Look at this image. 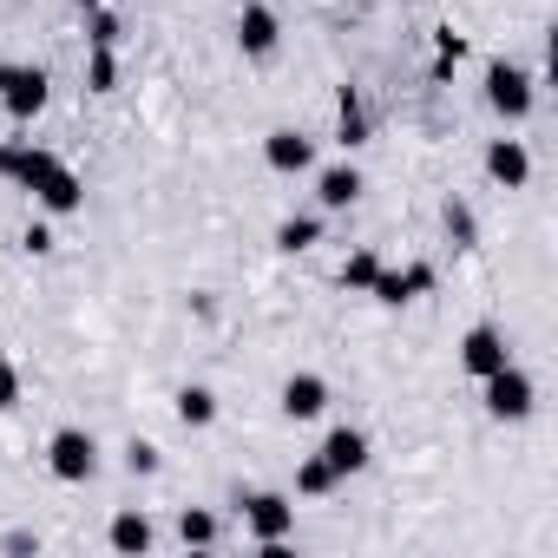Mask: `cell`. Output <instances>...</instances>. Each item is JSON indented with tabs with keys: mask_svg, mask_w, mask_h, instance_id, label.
<instances>
[{
	"mask_svg": "<svg viewBox=\"0 0 558 558\" xmlns=\"http://www.w3.org/2000/svg\"><path fill=\"white\" fill-rule=\"evenodd\" d=\"M329 401H336V388H329V375H316V368H296L283 388H276V408H283V421H323L329 414Z\"/></svg>",
	"mask_w": 558,
	"mask_h": 558,
	"instance_id": "9c48e42d",
	"label": "cell"
},
{
	"mask_svg": "<svg viewBox=\"0 0 558 558\" xmlns=\"http://www.w3.org/2000/svg\"><path fill=\"white\" fill-rule=\"evenodd\" d=\"M53 165H60V151H53V145H40V138H0V184L34 191Z\"/></svg>",
	"mask_w": 558,
	"mask_h": 558,
	"instance_id": "ba28073f",
	"label": "cell"
},
{
	"mask_svg": "<svg viewBox=\"0 0 558 558\" xmlns=\"http://www.w3.org/2000/svg\"><path fill=\"white\" fill-rule=\"evenodd\" d=\"M21 250H27V256H53V250H60V236H53V217L27 223V230H21Z\"/></svg>",
	"mask_w": 558,
	"mask_h": 558,
	"instance_id": "f1b7e54d",
	"label": "cell"
},
{
	"mask_svg": "<svg viewBox=\"0 0 558 558\" xmlns=\"http://www.w3.org/2000/svg\"><path fill=\"white\" fill-rule=\"evenodd\" d=\"M480 165H486V178H493L499 191H525V184H532V151H525L519 138H486Z\"/></svg>",
	"mask_w": 558,
	"mask_h": 558,
	"instance_id": "5bb4252c",
	"label": "cell"
},
{
	"mask_svg": "<svg viewBox=\"0 0 558 558\" xmlns=\"http://www.w3.org/2000/svg\"><path fill=\"white\" fill-rule=\"evenodd\" d=\"M171 414H178V427L210 434V427H217V414H223V395H217L210 381H184V388L171 395Z\"/></svg>",
	"mask_w": 558,
	"mask_h": 558,
	"instance_id": "9a60e30c",
	"label": "cell"
},
{
	"mask_svg": "<svg viewBox=\"0 0 558 558\" xmlns=\"http://www.w3.org/2000/svg\"><path fill=\"white\" fill-rule=\"evenodd\" d=\"M401 276H408V296L421 303V296H434L440 290V269L427 263V256H414V263H401Z\"/></svg>",
	"mask_w": 558,
	"mask_h": 558,
	"instance_id": "83f0119b",
	"label": "cell"
},
{
	"mask_svg": "<svg viewBox=\"0 0 558 558\" xmlns=\"http://www.w3.org/2000/svg\"><path fill=\"white\" fill-rule=\"evenodd\" d=\"M119 80H125L119 47H86V60H80V86H86L93 99H112V93H119Z\"/></svg>",
	"mask_w": 558,
	"mask_h": 558,
	"instance_id": "ffe728a7",
	"label": "cell"
},
{
	"mask_svg": "<svg viewBox=\"0 0 558 558\" xmlns=\"http://www.w3.org/2000/svg\"><path fill=\"white\" fill-rule=\"evenodd\" d=\"M538 66H519V60H493L486 66V80H480V99H486V112L493 119H506V125H519V119H532V106H538Z\"/></svg>",
	"mask_w": 558,
	"mask_h": 558,
	"instance_id": "7a4b0ae2",
	"label": "cell"
},
{
	"mask_svg": "<svg viewBox=\"0 0 558 558\" xmlns=\"http://www.w3.org/2000/svg\"><path fill=\"white\" fill-rule=\"evenodd\" d=\"M368 303H381V310H408V303H414V296H408V276H401L395 263H381V276H375Z\"/></svg>",
	"mask_w": 558,
	"mask_h": 558,
	"instance_id": "484cf974",
	"label": "cell"
},
{
	"mask_svg": "<svg viewBox=\"0 0 558 558\" xmlns=\"http://www.w3.org/2000/svg\"><path fill=\"white\" fill-rule=\"evenodd\" d=\"M480 408H486V421H499V427H525V421L538 414V381H532L519 362H506V368H493V375L480 381Z\"/></svg>",
	"mask_w": 558,
	"mask_h": 558,
	"instance_id": "3957f363",
	"label": "cell"
},
{
	"mask_svg": "<svg viewBox=\"0 0 558 558\" xmlns=\"http://www.w3.org/2000/svg\"><path fill=\"white\" fill-rule=\"evenodd\" d=\"M362 191H368V178H362V165H349V158L316 171V210H323V217L355 210V204H362Z\"/></svg>",
	"mask_w": 558,
	"mask_h": 558,
	"instance_id": "7c38bea8",
	"label": "cell"
},
{
	"mask_svg": "<svg viewBox=\"0 0 558 558\" xmlns=\"http://www.w3.org/2000/svg\"><path fill=\"white\" fill-rule=\"evenodd\" d=\"M316 453H323V460L342 473V486H349L355 473H368V460H375V440H368V427H329Z\"/></svg>",
	"mask_w": 558,
	"mask_h": 558,
	"instance_id": "4fadbf2b",
	"label": "cell"
},
{
	"mask_svg": "<svg viewBox=\"0 0 558 558\" xmlns=\"http://www.w3.org/2000/svg\"><path fill=\"white\" fill-rule=\"evenodd\" d=\"M230 40L243 60H276V47H283V14L269 8V0H243L236 21H230Z\"/></svg>",
	"mask_w": 558,
	"mask_h": 558,
	"instance_id": "8992f818",
	"label": "cell"
},
{
	"mask_svg": "<svg viewBox=\"0 0 558 558\" xmlns=\"http://www.w3.org/2000/svg\"><path fill=\"white\" fill-rule=\"evenodd\" d=\"M73 8H80V14H86V8H119V0H73Z\"/></svg>",
	"mask_w": 558,
	"mask_h": 558,
	"instance_id": "4dcf8cb0",
	"label": "cell"
},
{
	"mask_svg": "<svg viewBox=\"0 0 558 558\" xmlns=\"http://www.w3.org/2000/svg\"><path fill=\"white\" fill-rule=\"evenodd\" d=\"M375 276H381V250H375V243H362V250H349V256H342L336 290H342V296H368V290H375Z\"/></svg>",
	"mask_w": 558,
	"mask_h": 558,
	"instance_id": "44dd1931",
	"label": "cell"
},
{
	"mask_svg": "<svg viewBox=\"0 0 558 558\" xmlns=\"http://www.w3.org/2000/svg\"><path fill=\"white\" fill-rule=\"evenodd\" d=\"M106 545H112V551H125V558H145V551L158 545V532H151L145 506H119V512L106 519Z\"/></svg>",
	"mask_w": 558,
	"mask_h": 558,
	"instance_id": "2e32d148",
	"label": "cell"
},
{
	"mask_svg": "<svg viewBox=\"0 0 558 558\" xmlns=\"http://www.w3.org/2000/svg\"><path fill=\"white\" fill-rule=\"evenodd\" d=\"M0 551H40V532H34V525H14V532H0Z\"/></svg>",
	"mask_w": 558,
	"mask_h": 558,
	"instance_id": "f546056e",
	"label": "cell"
},
{
	"mask_svg": "<svg viewBox=\"0 0 558 558\" xmlns=\"http://www.w3.org/2000/svg\"><path fill=\"white\" fill-rule=\"evenodd\" d=\"M263 165H269L276 178H303V171H316V132H303V125H276V132H263Z\"/></svg>",
	"mask_w": 558,
	"mask_h": 558,
	"instance_id": "30bf717a",
	"label": "cell"
},
{
	"mask_svg": "<svg viewBox=\"0 0 558 558\" xmlns=\"http://www.w3.org/2000/svg\"><path fill=\"white\" fill-rule=\"evenodd\" d=\"M368 138H375V119H368V99H362L355 86H342V93H336V145H342V151H362Z\"/></svg>",
	"mask_w": 558,
	"mask_h": 558,
	"instance_id": "e0dca14e",
	"label": "cell"
},
{
	"mask_svg": "<svg viewBox=\"0 0 558 558\" xmlns=\"http://www.w3.org/2000/svg\"><path fill=\"white\" fill-rule=\"evenodd\" d=\"M21 401H27V368L14 355H0V414H14Z\"/></svg>",
	"mask_w": 558,
	"mask_h": 558,
	"instance_id": "4316f807",
	"label": "cell"
},
{
	"mask_svg": "<svg viewBox=\"0 0 558 558\" xmlns=\"http://www.w3.org/2000/svg\"><path fill=\"white\" fill-rule=\"evenodd\" d=\"M453 362H460V375H466V381H486L493 368H506V362H512V336H506L499 323H473V329L460 336Z\"/></svg>",
	"mask_w": 558,
	"mask_h": 558,
	"instance_id": "52a82bcc",
	"label": "cell"
},
{
	"mask_svg": "<svg viewBox=\"0 0 558 558\" xmlns=\"http://www.w3.org/2000/svg\"><path fill=\"white\" fill-rule=\"evenodd\" d=\"M178 538H184L191 551H210V545L223 538V525H217L210 506H178Z\"/></svg>",
	"mask_w": 558,
	"mask_h": 558,
	"instance_id": "603a6c76",
	"label": "cell"
},
{
	"mask_svg": "<svg viewBox=\"0 0 558 558\" xmlns=\"http://www.w3.org/2000/svg\"><path fill=\"white\" fill-rule=\"evenodd\" d=\"M86 47H125V14L119 8H86Z\"/></svg>",
	"mask_w": 558,
	"mask_h": 558,
	"instance_id": "cb8c5ba5",
	"label": "cell"
},
{
	"mask_svg": "<svg viewBox=\"0 0 558 558\" xmlns=\"http://www.w3.org/2000/svg\"><path fill=\"white\" fill-rule=\"evenodd\" d=\"M290 493H296V499H310V506H316V499H336V493H342V473H336L323 453H303V460H296V473H290Z\"/></svg>",
	"mask_w": 558,
	"mask_h": 558,
	"instance_id": "ac0fdd59",
	"label": "cell"
},
{
	"mask_svg": "<svg viewBox=\"0 0 558 558\" xmlns=\"http://www.w3.org/2000/svg\"><path fill=\"white\" fill-rule=\"evenodd\" d=\"M236 519H243V538H250L263 558H283L290 538H296V493L250 486V493H236Z\"/></svg>",
	"mask_w": 558,
	"mask_h": 558,
	"instance_id": "6da1fadb",
	"label": "cell"
},
{
	"mask_svg": "<svg viewBox=\"0 0 558 558\" xmlns=\"http://www.w3.org/2000/svg\"><path fill=\"white\" fill-rule=\"evenodd\" d=\"M27 197L40 204V217H53V223H60V217H80V210H86V178L60 158V165H53V171H47Z\"/></svg>",
	"mask_w": 558,
	"mask_h": 558,
	"instance_id": "8fae6325",
	"label": "cell"
},
{
	"mask_svg": "<svg viewBox=\"0 0 558 558\" xmlns=\"http://www.w3.org/2000/svg\"><path fill=\"white\" fill-rule=\"evenodd\" d=\"M125 473H132V480H158V473H165V447L145 440V434H132V440H125Z\"/></svg>",
	"mask_w": 558,
	"mask_h": 558,
	"instance_id": "d4e9b609",
	"label": "cell"
},
{
	"mask_svg": "<svg viewBox=\"0 0 558 558\" xmlns=\"http://www.w3.org/2000/svg\"><path fill=\"white\" fill-rule=\"evenodd\" d=\"M47 473H53L60 486H86V480L99 473V434L80 427V421L53 427V434H47Z\"/></svg>",
	"mask_w": 558,
	"mask_h": 558,
	"instance_id": "5b68a950",
	"label": "cell"
},
{
	"mask_svg": "<svg viewBox=\"0 0 558 558\" xmlns=\"http://www.w3.org/2000/svg\"><path fill=\"white\" fill-rule=\"evenodd\" d=\"M276 256H310L316 243H323V210H290L283 223H276Z\"/></svg>",
	"mask_w": 558,
	"mask_h": 558,
	"instance_id": "d6986e66",
	"label": "cell"
},
{
	"mask_svg": "<svg viewBox=\"0 0 558 558\" xmlns=\"http://www.w3.org/2000/svg\"><path fill=\"white\" fill-rule=\"evenodd\" d=\"M440 230H447L453 250H480V217H473L466 197H447V204H440Z\"/></svg>",
	"mask_w": 558,
	"mask_h": 558,
	"instance_id": "7402d4cb",
	"label": "cell"
},
{
	"mask_svg": "<svg viewBox=\"0 0 558 558\" xmlns=\"http://www.w3.org/2000/svg\"><path fill=\"white\" fill-rule=\"evenodd\" d=\"M47 106H53V80H47L40 60H0V112L34 125Z\"/></svg>",
	"mask_w": 558,
	"mask_h": 558,
	"instance_id": "277c9868",
	"label": "cell"
}]
</instances>
